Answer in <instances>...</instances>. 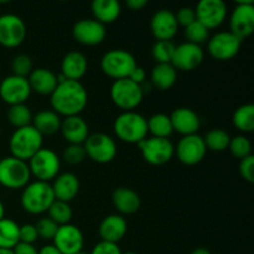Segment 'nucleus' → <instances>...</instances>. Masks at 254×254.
<instances>
[{
    "mask_svg": "<svg viewBox=\"0 0 254 254\" xmlns=\"http://www.w3.org/2000/svg\"><path fill=\"white\" fill-rule=\"evenodd\" d=\"M50 102L54 112L59 116H79V113L86 108L88 94L81 82L66 79L57 84L56 89L51 93Z\"/></svg>",
    "mask_w": 254,
    "mask_h": 254,
    "instance_id": "obj_1",
    "label": "nucleus"
},
{
    "mask_svg": "<svg viewBox=\"0 0 254 254\" xmlns=\"http://www.w3.org/2000/svg\"><path fill=\"white\" fill-rule=\"evenodd\" d=\"M55 200L52 186L45 181L36 180L27 184L21 193L22 208L31 215L47 212Z\"/></svg>",
    "mask_w": 254,
    "mask_h": 254,
    "instance_id": "obj_2",
    "label": "nucleus"
},
{
    "mask_svg": "<svg viewBox=\"0 0 254 254\" xmlns=\"http://www.w3.org/2000/svg\"><path fill=\"white\" fill-rule=\"evenodd\" d=\"M42 143L44 136L34 127L27 126L15 129L12 135L10 136L9 148L11 156L20 160L29 161L42 148Z\"/></svg>",
    "mask_w": 254,
    "mask_h": 254,
    "instance_id": "obj_3",
    "label": "nucleus"
},
{
    "mask_svg": "<svg viewBox=\"0 0 254 254\" xmlns=\"http://www.w3.org/2000/svg\"><path fill=\"white\" fill-rule=\"evenodd\" d=\"M114 133L126 143L138 144L149 133L148 123L140 113L133 111L123 112L114 122Z\"/></svg>",
    "mask_w": 254,
    "mask_h": 254,
    "instance_id": "obj_4",
    "label": "nucleus"
},
{
    "mask_svg": "<svg viewBox=\"0 0 254 254\" xmlns=\"http://www.w3.org/2000/svg\"><path fill=\"white\" fill-rule=\"evenodd\" d=\"M136 66L135 57L122 49L109 50L101 60L102 71L114 79L128 78Z\"/></svg>",
    "mask_w": 254,
    "mask_h": 254,
    "instance_id": "obj_5",
    "label": "nucleus"
},
{
    "mask_svg": "<svg viewBox=\"0 0 254 254\" xmlns=\"http://www.w3.org/2000/svg\"><path fill=\"white\" fill-rule=\"evenodd\" d=\"M144 89L140 84L129 78L116 79L111 87V98L113 103L124 112L133 111L143 101Z\"/></svg>",
    "mask_w": 254,
    "mask_h": 254,
    "instance_id": "obj_6",
    "label": "nucleus"
},
{
    "mask_svg": "<svg viewBox=\"0 0 254 254\" xmlns=\"http://www.w3.org/2000/svg\"><path fill=\"white\" fill-rule=\"evenodd\" d=\"M30 173L27 161L15 156H6L0 160V184L7 189H21L29 184Z\"/></svg>",
    "mask_w": 254,
    "mask_h": 254,
    "instance_id": "obj_7",
    "label": "nucleus"
},
{
    "mask_svg": "<svg viewBox=\"0 0 254 254\" xmlns=\"http://www.w3.org/2000/svg\"><path fill=\"white\" fill-rule=\"evenodd\" d=\"M27 165L30 173L36 178V180L49 183L59 175L61 161L54 150L49 148H41L30 159Z\"/></svg>",
    "mask_w": 254,
    "mask_h": 254,
    "instance_id": "obj_8",
    "label": "nucleus"
},
{
    "mask_svg": "<svg viewBox=\"0 0 254 254\" xmlns=\"http://www.w3.org/2000/svg\"><path fill=\"white\" fill-rule=\"evenodd\" d=\"M143 158L151 165H163L170 161L175 154L173 141L169 138H145L138 143Z\"/></svg>",
    "mask_w": 254,
    "mask_h": 254,
    "instance_id": "obj_9",
    "label": "nucleus"
},
{
    "mask_svg": "<svg viewBox=\"0 0 254 254\" xmlns=\"http://www.w3.org/2000/svg\"><path fill=\"white\" fill-rule=\"evenodd\" d=\"M83 146L86 155L99 164L109 163L117 155V144L108 134H91L83 143Z\"/></svg>",
    "mask_w": 254,
    "mask_h": 254,
    "instance_id": "obj_10",
    "label": "nucleus"
},
{
    "mask_svg": "<svg viewBox=\"0 0 254 254\" xmlns=\"http://www.w3.org/2000/svg\"><path fill=\"white\" fill-rule=\"evenodd\" d=\"M242 40L230 31H221L207 40V50L213 59L228 61L240 52Z\"/></svg>",
    "mask_w": 254,
    "mask_h": 254,
    "instance_id": "obj_11",
    "label": "nucleus"
},
{
    "mask_svg": "<svg viewBox=\"0 0 254 254\" xmlns=\"http://www.w3.org/2000/svg\"><path fill=\"white\" fill-rule=\"evenodd\" d=\"M230 32L241 40L250 36L254 30V4L252 0L238 1L231 14Z\"/></svg>",
    "mask_w": 254,
    "mask_h": 254,
    "instance_id": "obj_12",
    "label": "nucleus"
},
{
    "mask_svg": "<svg viewBox=\"0 0 254 254\" xmlns=\"http://www.w3.org/2000/svg\"><path fill=\"white\" fill-rule=\"evenodd\" d=\"M26 37V25L15 14L0 15V44L5 47H16Z\"/></svg>",
    "mask_w": 254,
    "mask_h": 254,
    "instance_id": "obj_13",
    "label": "nucleus"
},
{
    "mask_svg": "<svg viewBox=\"0 0 254 254\" xmlns=\"http://www.w3.org/2000/svg\"><path fill=\"white\" fill-rule=\"evenodd\" d=\"M30 94L31 88L29 81L25 77L10 74L0 81V97L9 106L25 103Z\"/></svg>",
    "mask_w": 254,
    "mask_h": 254,
    "instance_id": "obj_14",
    "label": "nucleus"
},
{
    "mask_svg": "<svg viewBox=\"0 0 254 254\" xmlns=\"http://www.w3.org/2000/svg\"><path fill=\"white\" fill-rule=\"evenodd\" d=\"M207 148L203 138L198 134L185 135L179 140L175 148L176 156L185 165H196L206 155Z\"/></svg>",
    "mask_w": 254,
    "mask_h": 254,
    "instance_id": "obj_15",
    "label": "nucleus"
},
{
    "mask_svg": "<svg viewBox=\"0 0 254 254\" xmlns=\"http://www.w3.org/2000/svg\"><path fill=\"white\" fill-rule=\"evenodd\" d=\"M196 20L205 27H218L227 16V5L222 0H201L195 9Z\"/></svg>",
    "mask_w": 254,
    "mask_h": 254,
    "instance_id": "obj_16",
    "label": "nucleus"
},
{
    "mask_svg": "<svg viewBox=\"0 0 254 254\" xmlns=\"http://www.w3.org/2000/svg\"><path fill=\"white\" fill-rule=\"evenodd\" d=\"M72 35L79 44L94 46L106 39V25L101 24L96 19H81L73 25Z\"/></svg>",
    "mask_w": 254,
    "mask_h": 254,
    "instance_id": "obj_17",
    "label": "nucleus"
},
{
    "mask_svg": "<svg viewBox=\"0 0 254 254\" xmlns=\"http://www.w3.org/2000/svg\"><path fill=\"white\" fill-rule=\"evenodd\" d=\"M203 61V50L198 45L184 42L175 47L171 64L178 71H192L197 68Z\"/></svg>",
    "mask_w": 254,
    "mask_h": 254,
    "instance_id": "obj_18",
    "label": "nucleus"
},
{
    "mask_svg": "<svg viewBox=\"0 0 254 254\" xmlns=\"http://www.w3.org/2000/svg\"><path fill=\"white\" fill-rule=\"evenodd\" d=\"M54 246L62 254H74L81 252L84 245L83 233L77 226L64 225L59 226L54 237Z\"/></svg>",
    "mask_w": 254,
    "mask_h": 254,
    "instance_id": "obj_19",
    "label": "nucleus"
},
{
    "mask_svg": "<svg viewBox=\"0 0 254 254\" xmlns=\"http://www.w3.org/2000/svg\"><path fill=\"white\" fill-rule=\"evenodd\" d=\"M179 29L175 14L168 9H160L151 16V34L158 40H171Z\"/></svg>",
    "mask_w": 254,
    "mask_h": 254,
    "instance_id": "obj_20",
    "label": "nucleus"
},
{
    "mask_svg": "<svg viewBox=\"0 0 254 254\" xmlns=\"http://www.w3.org/2000/svg\"><path fill=\"white\" fill-rule=\"evenodd\" d=\"M173 129L178 133L185 135H191V134H197L198 129L201 127L200 117L197 116L195 111L186 107L175 109L170 116Z\"/></svg>",
    "mask_w": 254,
    "mask_h": 254,
    "instance_id": "obj_21",
    "label": "nucleus"
},
{
    "mask_svg": "<svg viewBox=\"0 0 254 254\" xmlns=\"http://www.w3.org/2000/svg\"><path fill=\"white\" fill-rule=\"evenodd\" d=\"M60 130L69 144H83L89 135L88 124L81 116L64 117Z\"/></svg>",
    "mask_w": 254,
    "mask_h": 254,
    "instance_id": "obj_22",
    "label": "nucleus"
},
{
    "mask_svg": "<svg viewBox=\"0 0 254 254\" xmlns=\"http://www.w3.org/2000/svg\"><path fill=\"white\" fill-rule=\"evenodd\" d=\"M51 186L56 200L69 202L78 193L79 180L74 174L64 173L55 178L54 184Z\"/></svg>",
    "mask_w": 254,
    "mask_h": 254,
    "instance_id": "obj_23",
    "label": "nucleus"
},
{
    "mask_svg": "<svg viewBox=\"0 0 254 254\" xmlns=\"http://www.w3.org/2000/svg\"><path fill=\"white\" fill-rule=\"evenodd\" d=\"M127 228L126 218L121 215H109L99 225V236L103 242L118 243L126 236Z\"/></svg>",
    "mask_w": 254,
    "mask_h": 254,
    "instance_id": "obj_24",
    "label": "nucleus"
},
{
    "mask_svg": "<svg viewBox=\"0 0 254 254\" xmlns=\"http://www.w3.org/2000/svg\"><path fill=\"white\" fill-rule=\"evenodd\" d=\"M87 57L82 52L71 51L62 59L61 74L66 77V79L79 81V78H82L87 72Z\"/></svg>",
    "mask_w": 254,
    "mask_h": 254,
    "instance_id": "obj_25",
    "label": "nucleus"
},
{
    "mask_svg": "<svg viewBox=\"0 0 254 254\" xmlns=\"http://www.w3.org/2000/svg\"><path fill=\"white\" fill-rule=\"evenodd\" d=\"M29 81L30 88L31 92L35 91L39 94H50L51 96L52 92L56 89L59 81H57V76L47 68H35L32 69L31 73L27 77Z\"/></svg>",
    "mask_w": 254,
    "mask_h": 254,
    "instance_id": "obj_26",
    "label": "nucleus"
},
{
    "mask_svg": "<svg viewBox=\"0 0 254 254\" xmlns=\"http://www.w3.org/2000/svg\"><path fill=\"white\" fill-rule=\"evenodd\" d=\"M114 206L123 215H131L140 208V197L134 190L128 188H118L112 195Z\"/></svg>",
    "mask_w": 254,
    "mask_h": 254,
    "instance_id": "obj_27",
    "label": "nucleus"
},
{
    "mask_svg": "<svg viewBox=\"0 0 254 254\" xmlns=\"http://www.w3.org/2000/svg\"><path fill=\"white\" fill-rule=\"evenodd\" d=\"M91 9L94 19L103 25L116 21L122 11L121 2L118 0H93Z\"/></svg>",
    "mask_w": 254,
    "mask_h": 254,
    "instance_id": "obj_28",
    "label": "nucleus"
},
{
    "mask_svg": "<svg viewBox=\"0 0 254 254\" xmlns=\"http://www.w3.org/2000/svg\"><path fill=\"white\" fill-rule=\"evenodd\" d=\"M31 126L44 135H52V134L57 133L61 127V118L59 114L54 111H49V109H44L40 111L39 113L35 114L32 117Z\"/></svg>",
    "mask_w": 254,
    "mask_h": 254,
    "instance_id": "obj_29",
    "label": "nucleus"
},
{
    "mask_svg": "<svg viewBox=\"0 0 254 254\" xmlns=\"http://www.w3.org/2000/svg\"><path fill=\"white\" fill-rule=\"evenodd\" d=\"M178 71L171 64H156L150 73L151 83L159 91H166L175 84Z\"/></svg>",
    "mask_w": 254,
    "mask_h": 254,
    "instance_id": "obj_30",
    "label": "nucleus"
},
{
    "mask_svg": "<svg viewBox=\"0 0 254 254\" xmlns=\"http://www.w3.org/2000/svg\"><path fill=\"white\" fill-rule=\"evenodd\" d=\"M20 226L10 218L0 221V248L12 250L20 242Z\"/></svg>",
    "mask_w": 254,
    "mask_h": 254,
    "instance_id": "obj_31",
    "label": "nucleus"
},
{
    "mask_svg": "<svg viewBox=\"0 0 254 254\" xmlns=\"http://www.w3.org/2000/svg\"><path fill=\"white\" fill-rule=\"evenodd\" d=\"M146 123H148V131L155 138H169L174 131L170 116L168 114H153L150 118L146 119Z\"/></svg>",
    "mask_w": 254,
    "mask_h": 254,
    "instance_id": "obj_32",
    "label": "nucleus"
},
{
    "mask_svg": "<svg viewBox=\"0 0 254 254\" xmlns=\"http://www.w3.org/2000/svg\"><path fill=\"white\" fill-rule=\"evenodd\" d=\"M6 117L9 123L16 129H19L22 128V127L31 126L32 117L34 116L31 113V109L25 103H21L10 106L9 109H7Z\"/></svg>",
    "mask_w": 254,
    "mask_h": 254,
    "instance_id": "obj_33",
    "label": "nucleus"
},
{
    "mask_svg": "<svg viewBox=\"0 0 254 254\" xmlns=\"http://www.w3.org/2000/svg\"><path fill=\"white\" fill-rule=\"evenodd\" d=\"M233 124L238 130L251 133L254 129V106L243 104L233 113Z\"/></svg>",
    "mask_w": 254,
    "mask_h": 254,
    "instance_id": "obj_34",
    "label": "nucleus"
},
{
    "mask_svg": "<svg viewBox=\"0 0 254 254\" xmlns=\"http://www.w3.org/2000/svg\"><path fill=\"white\" fill-rule=\"evenodd\" d=\"M47 212H49V218H51L59 226L68 225L72 220V216H73L69 203L60 200H55L47 210Z\"/></svg>",
    "mask_w": 254,
    "mask_h": 254,
    "instance_id": "obj_35",
    "label": "nucleus"
},
{
    "mask_svg": "<svg viewBox=\"0 0 254 254\" xmlns=\"http://www.w3.org/2000/svg\"><path fill=\"white\" fill-rule=\"evenodd\" d=\"M230 140V134L227 131L222 130V129H212L203 138L206 148L212 151H223L228 149Z\"/></svg>",
    "mask_w": 254,
    "mask_h": 254,
    "instance_id": "obj_36",
    "label": "nucleus"
},
{
    "mask_svg": "<svg viewBox=\"0 0 254 254\" xmlns=\"http://www.w3.org/2000/svg\"><path fill=\"white\" fill-rule=\"evenodd\" d=\"M175 47L171 40H158L151 47V56L158 64H171Z\"/></svg>",
    "mask_w": 254,
    "mask_h": 254,
    "instance_id": "obj_37",
    "label": "nucleus"
},
{
    "mask_svg": "<svg viewBox=\"0 0 254 254\" xmlns=\"http://www.w3.org/2000/svg\"><path fill=\"white\" fill-rule=\"evenodd\" d=\"M208 29L203 26L200 21L195 20L192 24L185 27V36L188 39V42L195 44L201 46V44L206 42L208 40Z\"/></svg>",
    "mask_w": 254,
    "mask_h": 254,
    "instance_id": "obj_38",
    "label": "nucleus"
},
{
    "mask_svg": "<svg viewBox=\"0 0 254 254\" xmlns=\"http://www.w3.org/2000/svg\"><path fill=\"white\" fill-rule=\"evenodd\" d=\"M231 154L238 159H243L251 155L252 151V143L250 139L245 135H236L231 138L230 145H228Z\"/></svg>",
    "mask_w": 254,
    "mask_h": 254,
    "instance_id": "obj_39",
    "label": "nucleus"
},
{
    "mask_svg": "<svg viewBox=\"0 0 254 254\" xmlns=\"http://www.w3.org/2000/svg\"><path fill=\"white\" fill-rule=\"evenodd\" d=\"M11 69L12 74H15V76L27 78L32 71V61L30 59V56L24 54H20L17 56H15L11 62Z\"/></svg>",
    "mask_w": 254,
    "mask_h": 254,
    "instance_id": "obj_40",
    "label": "nucleus"
},
{
    "mask_svg": "<svg viewBox=\"0 0 254 254\" xmlns=\"http://www.w3.org/2000/svg\"><path fill=\"white\" fill-rule=\"evenodd\" d=\"M86 150H84L83 144H68L64 150V159L66 163L71 165L82 163L86 158Z\"/></svg>",
    "mask_w": 254,
    "mask_h": 254,
    "instance_id": "obj_41",
    "label": "nucleus"
},
{
    "mask_svg": "<svg viewBox=\"0 0 254 254\" xmlns=\"http://www.w3.org/2000/svg\"><path fill=\"white\" fill-rule=\"evenodd\" d=\"M37 231V236L42 240H54L55 235H56L57 230H59V225L55 223L51 218L45 217L41 218V220L37 221V223L35 225Z\"/></svg>",
    "mask_w": 254,
    "mask_h": 254,
    "instance_id": "obj_42",
    "label": "nucleus"
},
{
    "mask_svg": "<svg viewBox=\"0 0 254 254\" xmlns=\"http://www.w3.org/2000/svg\"><path fill=\"white\" fill-rule=\"evenodd\" d=\"M240 174L246 181L254 183V156L252 154L241 159Z\"/></svg>",
    "mask_w": 254,
    "mask_h": 254,
    "instance_id": "obj_43",
    "label": "nucleus"
},
{
    "mask_svg": "<svg viewBox=\"0 0 254 254\" xmlns=\"http://www.w3.org/2000/svg\"><path fill=\"white\" fill-rule=\"evenodd\" d=\"M176 21H178V25H181V26L186 27L190 24H192L196 20L195 15V9L190 6H184L181 9H179V11L176 12L175 15Z\"/></svg>",
    "mask_w": 254,
    "mask_h": 254,
    "instance_id": "obj_44",
    "label": "nucleus"
},
{
    "mask_svg": "<svg viewBox=\"0 0 254 254\" xmlns=\"http://www.w3.org/2000/svg\"><path fill=\"white\" fill-rule=\"evenodd\" d=\"M19 237L20 242L27 243V245H34V242H36V240L39 238L35 225H29L27 223V225L20 226Z\"/></svg>",
    "mask_w": 254,
    "mask_h": 254,
    "instance_id": "obj_45",
    "label": "nucleus"
},
{
    "mask_svg": "<svg viewBox=\"0 0 254 254\" xmlns=\"http://www.w3.org/2000/svg\"><path fill=\"white\" fill-rule=\"evenodd\" d=\"M91 254H122V252L117 243H109L101 241V242L94 246Z\"/></svg>",
    "mask_w": 254,
    "mask_h": 254,
    "instance_id": "obj_46",
    "label": "nucleus"
},
{
    "mask_svg": "<svg viewBox=\"0 0 254 254\" xmlns=\"http://www.w3.org/2000/svg\"><path fill=\"white\" fill-rule=\"evenodd\" d=\"M14 254H39V251L34 247V245H27V243L19 242L12 248Z\"/></svg>",
    "mask_w": 254,
    "mask_h": 254,
    "instance_id": "obj_47",
    "label": "nucleus"
},
{
    "mask_svg": "<svg viewBox=\"0 0 254 254\" xmlns=\"http://www.w3.org/2000/svg\"><path fill=\"white\" fill-rule=\"evenodd\" d=\"M145 77H146V73H145V71H144L143 67L136 66L135 68H134L133 71H131L130 76H129L128 78L131 79V81H133V82H135V83L140 84V86H141V83H143V82L145 81Z\"/></svg>",
    "mask_w": 254,
    "mask_h": 254,
    "instance_id": "obj_48",
    "label": "nucleus"
},
{
    "mask_svg": "<svg viewBox=\"0 0 254 254\" xmlns=\"http://www.w3.org/2000/svg\"><path fill=\"white\" fill-rule=\"evenodd\" d=\"M127 5L131 10H140L148 5V0H127Z\"/></svg>",
    "mask_w": 254,
    "mask_h": 254,
    "instance_id": "obj_49",
    "label": "nucleus"
},
{
    "mask_svg": "<svg viewBox=\"0 0 254 254\" xmlns=\"http://www.w3.org/2000/svg\"><path fill=\"white\" fill-rule=\"evenodd\" d=\"M39 254H62V253L60 252L54 245H47V246H44V247L39 251Z\"/></svg>",
    "mask_w": 254,
    "mask_h": 254,
    "instance_id": "obj_50",
    "label": "nucleus"
},
{
    "mask_svg": "<svg viewBox=\"0 0 254 254\" xmlns=\"http://www.w3.org/2000/svg\"><path fill=\"white\" fill-rule=\"evenodd\" d=\"M190 254H211V252L207 250V248L200 247V248H196V250H193Z\"/></svg>",
    "mask_w": 254,
    "mask_h": 254,
    "instance_id": "obj_51",
    "label": "nucleus"
},
{
    "mask_svg": "<svg viewBox=\"0 0 254 254\" xmlns=\"http://www.w3.org/2000/svg\"><path fill=\"white\" fill-rule=\"evenodd\" d=\"M4 215H5V207H4V203L0 201V221L4 218Z\"/></svg>",
    "mask_w": 254,
    "mask_h": 254,
    "instance_id": "obj_52",
    "label": "nucleus"
},
{
    "mask_svg": "<svg viewBox=\"0 0 254 254\" xmlns=\"http://www.w3.org/2000/svg\"><path fill=\"white\" fill-rule=\"evenodd\" d=\"M0 254H14L12 250H6V248H0Z\"/></svg>",
    "mask_w": 254,
    "mask_h": 254,
    "instance_id": "obj_53",
    "label": "nucleus"
},
{
    "mask_svg": "<svg viewBox=\"0 0 254 254\" xmlns=\"http://www.w3.org/2000/svg\"><path fill=\"white\" fill-rule=\"evenodd\" d=\"M74 254H88V253H84L83 251H81V252H78V253H74Z\"/></svg>",
    "mask_w": 254,
    "mask_h": 254,
    "instance_id": "obj_54",
    "label": "nucleus"
},
{
    "mask_svg": "<svg viewBox=\"0 0 254 254\" xmlns=\"http://www.w3.org/2000/svg\"><path fill=\"white\" fill-rule=\"evenodd\" d=\"M122 254H136V253H134V252H127V253H122Z\"/></svg>",
    "mask_w": 254,
    "mask_h": 254,
    "instance_id": "obj_55",
    "label": "nucleus"
},
{
    "mask_svg": "<svg viewBox=\"0 0 254 254\" xmlns=\"http://www.w3.org/2000/svg\"><path fill=\"white\" fill-rule=\"evenodd\" d=\"M0 134H1V130H0Z\"/></svg>",
    "mask_w": 254,
    "mask_h": 254,
    "instance_id": "obj_56",
    "label": "nucleus"
}]
</instances>
